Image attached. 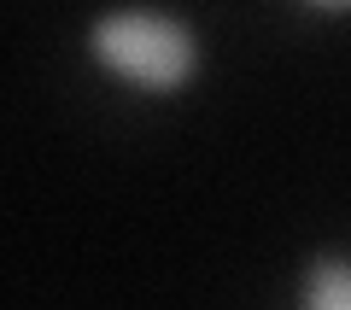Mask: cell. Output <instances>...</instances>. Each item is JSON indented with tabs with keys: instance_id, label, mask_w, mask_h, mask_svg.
Here are the masks:
<instances>
[{
	"instance_id": "obj_2",
	"label": "cell",
	"mask_w": 351,
	"mask_h": 310,
	"mask_svg": "<svg viewBox=\"0 0 351 310\" xmlns=\"http://www.w3.org/2000/svg\"><path fill=\"white\" fill-rule=\"evenodd\" d=\"M293 310H351V252L322 246L293 275Z\"/></svg>"
},
{
	"instance_id": "obj_1",
	"label": "cell",
	"mask_w": 351,
	"mask_h": 310,
	"mask_svg": "<svg viewBox=\"0 0 351 310\" xmlns=\"http://www.w3.org/2000/svg\"><path fill=\"white\" fill-rule=\"evenodd\" d=\"M88 64L135 99H188L205 76V29L164 6H112L82 24Z\"/></svg>"
}]
</instances>
